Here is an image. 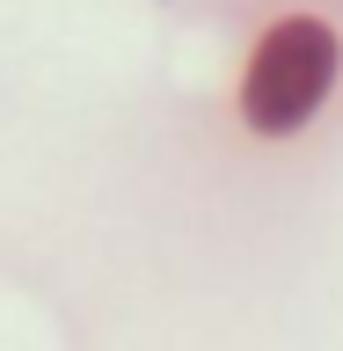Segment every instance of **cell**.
<instances>
[{"mask_svg": "<svg viewBox=\"0 0 343 351\" xmlns=\"http://www.w3.org/2000/svg\"><path fill=\"white\" fill-rule=\"evenodd\" d=\"M336 81V37L329 22L314 15H285L263 29L256 59H249V81H241V110L256 132H292L314 117V103Z\"/></svg>", "mask_w": 343, "mask_h": 351, "instance_id": "1", "label": "cell"}]
</instances>
